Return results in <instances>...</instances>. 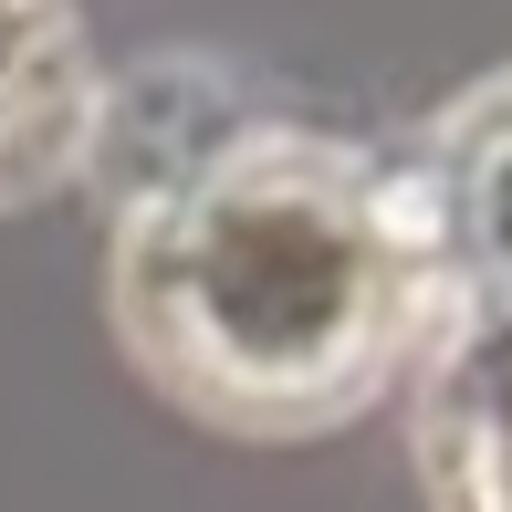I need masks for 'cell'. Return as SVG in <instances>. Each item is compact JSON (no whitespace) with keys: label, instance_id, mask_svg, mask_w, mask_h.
<instances>
[{"label":"cell","instance_id":"cell-1","mask_svg":"<svg viewBox=\"0 0 512 512\" xmlns=\"http://www.w3.org/2000/svg\"><path fill=\"white\" fill-rule=\"evenodd\" d=\"M450 304L429 189L324 136H241L126 230V324L220 418H345Z\"/></svg>","mask_w":512,"mask_h":512},{"label":"cell","instance_id":"cell-2","mask_svg":"<svg viewBox=\"0 0 512 512\" xmlns=\"http://www.w3.org/2000/svg\"><path fill=\"white\" fill-rule=\"evenodd\" d=\"M429 230H439V283L460 314H512V84L450 136L429 178Z\"/></svg>","mask_w":512,"mask_h":512},{"label":"cell","instance_id":"cell-3","mask_svg":"<svg viewBox=\"0 0 512 512\" xmlns=\"http://www.w3.org/2000/svg\"><path fill=\"white\" fill-rule=\"evenodd\" d=\"M84 115H95V95H84V53L63 32V11L53 0H0V199L74 168Z\"/></svg>","mask_w":512,"mask_h":512},{"label":"cell","instance_id":"cell-4","mask_svg":"<svg viewBox=\"0 0 512 512\" xmlns=\"http://www.w3.org/2000/svg\"><path fill=\"white\" fill-rule=\"evenodd\" d=\"M439 481L450 512H512V314H481L439 377Z\"/></svg>","mask_w":512,"mask_h":512}]
</instances>
